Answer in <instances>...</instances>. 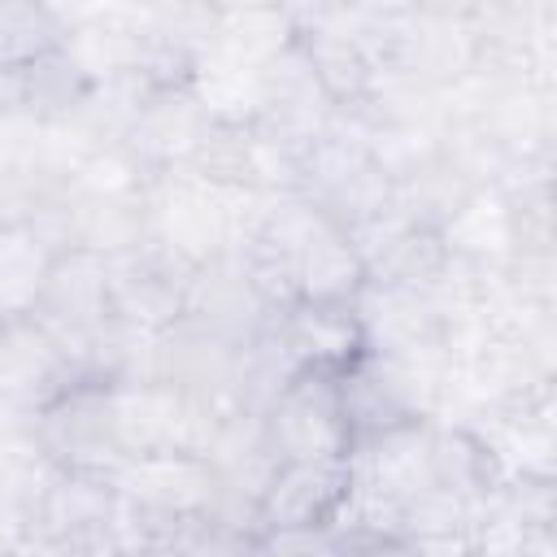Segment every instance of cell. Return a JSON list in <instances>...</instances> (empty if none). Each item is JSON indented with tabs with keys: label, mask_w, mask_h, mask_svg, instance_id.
<instances>
[{
	"label": "cell",
	"mask_w": 557,
	"mask_h": 557,
	"mask_svg": "<svg viewBox=\"0 0 557 557\" xmlns=\"http://www.w3.org/2000/svg\"><path fill=\"white\" fill-rule=\"evenodd\" d=\"M357 500L352 457L274 461L252 500L257 548H335V527Z\"/></svg>",
	"instance_id": "1"
},
{
	"label": "cell",
	"mask_w": 557,
	"mask_h": 557,
	"mask_svg": "<svg viewBox=\"0 0 557 557\" xmlns=\"http://www.w3.org/2000/svg\"><path fill=\"white\" fill-rule=\"evenodd\" d=\"M335 383H339V405L352 431V448L361 440L435 418V370L431 366H413V361L366 348L348 370L335 374Z\"/></svg>",
	"instance_id": "2"
},
{
	"label": "cell",
	"mask_w": 557,
	"mask_h": 557,
	"mask_svg": "<svg viewBox=\"0 0 557 557\" xmlns=\"http://www.w3.org/2000/svg\"><path fill=\"white\" fill-rule=\"evenodd\" d=\"M257 418H261V435H265V448L274 461L348 457L352 453V431H348V418L339 405V383L326 370L296 366Z\"/></svg>",
	"instance_id": "3"
},
{
	"label": "cell",
	"mask_w": 557,
	"mask_h": 557,
	"mask_svg": "<svg viewBox=\"0 0 557 557\" xmlns=\"http://www.w3.org/2000/svg\"><path fill=\"white\" fill-rule=\"evenodd\" d=\"M109 265V318L165 331L187 313V292L196 278V261L170 248L157 235H144L131 248L104 257Z\"/></svg>",
	"instance_id": "4"
},
{
	"label": "cell",
	"mask_w": 557,
	"mask_h": 557,
	"mask_svg": "<svg viewBox=\"0 0 557 557\" xmlns=\"http://www.w3.org/2000/svg\"><path fill=\"white\" fill-rule=\"evenodd\" d=\"M30 448L48 466L117 470L126 457L113 435V383L100 374H78L30 418Z\"/></svg>",
	"instance_id": "5"
},
{
	"label": "cell",
	"mask_w": 557,
	"mask_h": 557,
	"mask_svg": "<svg viewBox=\"0 0 557 557\" xmlns=\"http://www.w3.org/2000/svg\"><path fill=\"white\" fill-rule=\"evenodd\" d=\"M78 374H87L83 361L35 313L0 318V409L4 413L30 422Z\"/></svg>",
	"instance_id": "6"
},
{
	"label": "cell",
	"mask_w": 557,
	"mask_h": 557,
	"mask_svg": "<svg viewBox=\"0 0 557 557\" xmlns=\"http://www.w3.org/2000/svg\"><path fill=\"white\" fill-rule=\"evenodd\" d=\"M87 370V352L100 335V326L109 322V265H104V252L96 248H83V244H70L57 252L44 287H39V300L30 309ZM91 374V370H87Z\"/></svg>",
	"instance_id": "7"
},
{
	"label": "cell",
	"mask_w": 557,
	"mask_h": 557,
	"mask_svg": "<svg viewBox=\"0 0 557 557\" xmlns=\"http://www.w3.org/2000/svg\"><path fill=\"white\" fill-rule=\"evenodd\" d=\"M209 122H213V113L205 109V100L191 87H165V91H148L139 100V109L126 122L117 144L152 178H161V174L178 170L191 157V148H196V139L205 135Z\"/></svg>",
	"instance_id": "8"
},
{
	"label": "cell",
	"mask_w": 557,
	"mask_h": 557,
	"mask_svg": "<svg viewBox=\"0 0 557 557\" xmlns=\"http://www.w3.org/2000/svg\"><path fill=\"white\" fill-rule=\"evenodd\" d=\"M296 366L339 374L366 352V331L352 300H296L270 318Z\"/></svg>",
	"instance_id": "9"
},
{
	"label": "cell",
	"mask_w": 557,
	"mask_h": 557,
	"mask_svg": "<svg viewBox=\"0 0 557 557\" xmlns=\"http://www.w3.org/2000/svg\"><path fill=\"white\" fill-rule=\"evenodd\" d=\"M426 466H431L435 487L461 496L474 509L509 479L500 444L470 422H435L431 418L426 422Z\"/></svg>",
	"instance_id": "10"
},
{
	"label": "cell",
	"mask_w": 557,
	"mask_h": 557,
	"mask_svg": "<svg viewBox=\"0 0 557 557\" xmlns=\"http://www.w3.org/2000/svg\"><path fill=\"white\" fill-rule=\"evenodd\" d=\"M296 44L322 87V96L331 100V109H370L383 74L379 65L366 57V48L335 22H296Z\"/></svg>",
	"instance_id": "11"
},
{
	"label": "cell",
	"mask_w": 557,
	"mask_h": 557,
	"mask_svg": "<svg viewBox=\"0 0 557 557\" xmlns=\"http://www.w3.org/2000/svg\"><path fill=\"white\" fill-rule=\"evenodd\" d=\"M61 244L26 213L0 218V318L30 313Z\"/></svg>",
	"instance_id": "12"
},
{
	"label": "cell",
	"mask_w": 557,
	"mask_h": 557,
	"mask_svg": "<svg viewBox=\"0 0 557 557\" xmlns=\"http://www.w3.org/2000/svg\"><path fill=\"white\" fill-rule=\"evenodd\" d=\"M366 287V265L344 226L318 218L296 252V300H357Z\"/></svg>",
	"instance_id": "13"
},
{
	"label": "cell",
	"mask_w": 557,
	"mask_h": 557,
	"mask_svg": "<svg viewBox=\"0 0 557 557\" xmlns=\"http://www.w3.org/2000/svg\"><path fill=\"white\" fill-rule=\"evenodd\" d=\"M70 17L57 0H0V78H17L65 44Z\"/></svg>",
	"instance_id": "14"
},
{
	"label": "cell",
	"mask_w": 557,
	"mask_h": 557,
	"mask_svg": "<svg viewBox=\"0 0 557 557\" xmlns=\"http://www.w3.org/2000/svg\"><path fill=\"white\" fill-rule=\"evenodd\" d=\"M492 0H413L418 13L426 17H444V22H474Z\"/></svg>",
	"instance_id": "15"
},
{
	"label": "cell",
	"mask_w": 557,
	"mask_h": 557,
	"mask_svg": "<svg viewBox=\"0 0 557 557\" xmlns=\"http://www.w3.org/2000/svg\"><path fill=\"white\" fill-rule=\"evenodd\" d=\"M213 17L222 13H265V9H292V0H205Z\"/></svg>",
	"instance_id": "16"
},
{
	"label": "cell",
	"mask_w": 557,
	"mask_h": 557,
	"mask_svg": "<svg viewBox=\"0 0 557 557\" xmlns=\"http://www.w3.org/2000/svg\"><path fill=\"white\" fill-rule=\"evenodd\" d=\"M0 218H4V213H0Z\"/></svg>",
	"instance_id": "17"
}]
</instances>
